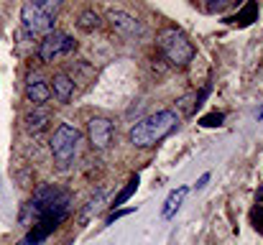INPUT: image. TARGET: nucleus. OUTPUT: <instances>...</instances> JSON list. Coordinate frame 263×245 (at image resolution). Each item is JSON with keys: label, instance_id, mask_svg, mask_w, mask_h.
I'll use <instances>...</instances> for the list:
<instances>
[{"label": "nucleus", "instance_id": "nucleus-1", "mask_svg": "<svg viewBox=\"0 0 263 245\" xmlns=\"http://www.w3.org/2000/svg\"><path fill=\"white\" fill-rule=\"evenodd\" d=\"M72 210V197L67 189L57 186V184H41L33 197L23 204V212H21V222L23 225H33V222H41V220H57V222H64L67 215Z\"/></svg>", "mask_w": 263, "mask_h": 245}, {"label": "nucleus", "instance_id": "nucleus-2", "mask_svg": "<svg viewBox=\"0 0 263 245\" xmlns=\"http://www.w3.org/2000/svg\"><path fill=\"white\" fill-rule=\"evenodd\" d=\"M176 128H179V112L176 110H159V112L138 120L128 130V141L136 148H151V146L161 143L164 138H169Z\"/></svg>", "mask_w": 263, "mask_h": 245}, {"label": "nucleus", "instance_id": "nucleus-3", "mask_svg": "<svg viewBox=\"0 0 263 245\" xmlns=\"http://www.w3.org/2000/svg\"><path fill=\"white\" fill-rule=\"evenodd\" d=\"M59 3L57 0H28L21 8V21L23 28L31 36H46L54 31V18H57Z\"/></svg>", "mask_w": 263, "mask_h": 245}, {"label": "nucleus", "instance_id": "nucleus-4", "mask_svg": "<svg viewBox=\"0 0 263 245\" xmlns=\"http://www.w3.org/2000/svg\"><path fill=\"white\" fill-rule=\"evenodd\" d=\"M156 44H159V51L166 56V62L172 67H186L194 59V46L179 28H164L159 33Z\"/></svg>", "mask_w": 263, "mask_h": 245}, {"label": "nucleus", "instance_id": "nucleus-5", "mask_svg": "<svg viewBox=\"0 0 263 245\" xmlns=\"http://www.w3.org/2000/svg\"><path fill=\"white\" fill-rule=\"evenodd\" d=\"M51 154H54V161L59 163V168H67L69 163L77 159V151H80V130L69 123H59L51 141Z\"/></svg>", "mask_w": 263, "mask_h": 245}, {"label": "nucleus", "instance_id": "nucleus-6", "mask_svg": "<svg viewBox=\"0 0 263 245\" xmlns=\"http://www.w3.org/2000/svg\"><path fill=\"white\" fill-rule=\"evenodd\" d=\"M74 49H77V41H74L69 33H64V31H51V33H46L44 41L39 44V59H41L44 64H54V62H59V59L74 54Z\"/></svg>", "mask_w": 263, "mask_h": 245}, {"label": "nucleus", "instance_id": "nucleus-7", "mask_svg": "<svg viewBox=\"0 0 263 245\" xmlns=\"http://www.w3.org/2000/svg\"><path fill=\"white\" fill-rule=\"evenodd\" d=\"M112 136H115L112 120H107V118H89L87 120V138L95 151H105L112 143Z\"/></svg>", "mask_w": 263, "mask_h": 245}, {"label": "nucleus", "instance_id": "nucleus-8", "mask_svg": "<svg viewBox=\"0 0 263 245\" xmlns=\"http://www.w3.org/2000/svg\"><path fill=\"white\" fill-rule=\"evenodd\" d=\"M23 95H26V102H31L33 107H41L51 100V84L46 77H41L39 72L36 74H28L26 87H23Z\"/></svg>", "mask_w": 263, "mask_h": 245}, {"label": "nucleus", "instance_id": "nucleus-9", "mask_svg": "<svg viewBox=\"0 0 263 245\" xmlns=\"http://www.w3.org/2000/svg\"><path fill=\"white\" fill-rule=\"evenodd\" d=\"M107 21H110L112 31L120 33V36H125V39H136V36L143 33L141 21H138L136 15L125 13V10H110V13H107Z\"/></svg>", "mask_w": 263, "mask_h": 245}, {"label": "nucleus", "instance_id": "nucleus-10", "mask_svg": "<svg viewBox=\"0 0 263 245\" xmlns=\"http://www.w3.org/2000/svg\"><path fill=\"white\" fill-rule=\"evenodd\" d=\"M51 110H49V105H41V107H31L26 115H23V125H26V130L28 133H41L49 123H51Z\"/></svg>", "mask_w": 263, "mask_h": 245}, {"label": "nucleus", "instance_id": "nucleus-11", "mask_svg": "<svg viewBox=\"0 0 263 245\" xmlns=\"http://www.w3.org/2000/svg\"><path fill=\"white\" fill-rule=\"evenodd\" d=\"M256 21H258V3H256V0H248L243 8H238L235 15H225L222 23H228V26H238V28H248V26L256 23Z\"/></svg>", "mask_w": 263, "mask_h": 245}, {"label": "nucleus", "instance_id": "nucleus-12", "mask_svg": "<svg viewBox=\"0 0 263 245\" xmlns=\"http://www.w3.org/2000/svg\"><path fill=\"white\" fill-rule=\"evenodd\" d=\"M74 89H77V84L69 80V74H67V72L54 74V80H51V95L57 97V102L67 105V102L74 97Z\"/></svg>", "mask_w": 263, "mask_h": 245}, {"label": "nucleus", "instance_id": "nucleus-13", "mask_svg": "<svg viewBox=\"0 0 263 245\" xmlns=\"http://www.w3.org/2000/svg\"><path fill=\"white\" fill-rule=\"evenodd\" d=\"M189 194V186H179V189H174L169 197H166V202H164V207H161V217L164 220H172L176 215V210L181 207V202H184V197Z\"/></svg>", "mask_w": 263, "mask_h": 245}, {"label": "nucleus", "instance_id": "nucleus-14", "mask_svg": "<svg viewBox=\"0 0 263 245\" xmlns=\"http://www.w3.org/2000/svg\"><path fill=\"white\" fill-rule=\"evenodd\" d=\"M105 197H107V189H105V186H100V189L89 197V202L85 204V210H82V222H87L89 217H92V215H95V212H97L102 204H105Z\"/></svg>", "mask_w": 263, "mask_h": 245}, {"label": "nucleus", "instance_id": "nucleus-15", "mask_svg": "<svg viewBox=\"0 0 263 245\" xmlns=\"http://www.w3.org/2000/svg\"><path fill=\"white\" fill-rule=\"evenodd\" d=\"M77 26H80V31L92 33V31H97V28L102 26V21H100V15H97L95 10H82L80 18H77Z\"/></svg>", "mask_w": 263, "mask_h": 245}, {"label": "nucleus", "instance_id": "nucleus-16", "mask_svg": "<svg viewBox=\"0 0 263 245\" xmlns=\"http://www.w3.org/2000/svg\"><path fill=\"white\" fill-rule=\"evenodd\" d=\"M138 181H141V179H138V174L128 179V184H125V186H123V189L118 192V197L112 199V207H115V210H118L120 204H125V202H128V199H130V197L136 194V189H138Z\"/></svg>", "mask_w": 263, "mask_h": 245}, {"label": "nucleus", "instance_id": "nucleus-17", "mask_svg": "<svg viewBox=\"0 0 263 245\" xmlns=\"http://www.w3.org/2000/svg\"><path fill=\"white\" fill-rule=\"evenodd\" d=\"M197 123H199L202 128H220V125L225 123V115H222V112H217V110H212V112L202 115Z\"/></svg>", "mask_w": 263, "mask_h": 245}, {"label": "nucleus", "instance_id": "nucleus-18", "mask_svg": "<svg viewBox=\"0 0 263 245\" xmlns=\"http://www.w3.org/2000/svg\"><path fill=\"white\" fill-rule=\"evenodd\" d=\"M212 95V82H207V84H202V89L197 92V97H194V102H192V112H197V110H202V105L207 102V97Z\"/></svg>", "mask_w": 263, "mask_h": 245}, {"label": "nucleus", "instance_id": "nucleus-19", "mask_svg": "<svg viewBox=\"0 0 263 245\" xmlns=\"http://www.w3.org/2000/svg\"><path fill=\"white\" fill-rule=\"evenodd\" d=\"M233 5H235V0H210V3H204V10L207 13H225Z\"/></svg>", "mask_w": 263, "mask_h": 245}, {"label": "nucleus", "instance_id": "nucleus-20", "mask_svg": "<svg viewBox=\"0 0 263 245\" xmlns=\"http://www.w3.org/2000/svg\"><path fill=\"white\" fill-rule=\"evenodd\" d=\"M251 222H253V228L263 233V204H256L253 210H251Z\"/></svg>", "mask_w": 263, "mask_h": 245}, {"label": "nucleus", "instance_id": "nucleus-21", "mask_svg": "<svg viewBox=\"0 0 263 245\" xmlns=\"http://www.w3.org/2000/svg\"><path fill=\"white\" fill-rule=\"evenodd\" d=\"M130 212H133V210H115V212L107 217V225H112L115 220H120V217H125V215H130Z\"/></svg>", "mask_w": 263, "mask_h": 245}, {"label": "nucleus", "instance_id": "nucleus-22", "mask_svg": "<svg viewBox=\"0 0 263 245\" xmlns=\"http://www.w3.org/2000/svg\"><path fill=\"white\" fill-rule=\"evenodd\" d=\"M207 181H210V174H202V176L197 179V184H194V189H197V192H199V189H204V186H207Z\"/></svg>", "mask_w": 263, "mask_h": 245}, {"label": "nucleus", "instance_id": "nucleus-23", "mask_svg": "<svg viewBox=\"0 0 263 245\" xmlns=\"http://www.w3.org/2000/svg\"><path fill=\"white\" fill-rule=\"evenodd\" d=\"M256 199L263 204V186H258V192H256Z\"/></svg>", "mask_w": 263, "mask_h": 245}, {"label": "nucleus", "instance_id": "nucleus-24", "mask_svg": "<svg viewBox=\"0 0 263 245\" xmlns=\"http://www.w3.org/2000/svg\"><path fill=\"white\" fill-rule=\"evenodd\" d=\"M258 120H263V105H261V110H258Z\"/></svg>", "mask_w": 263, "mask_h": 245}]
</instances>
